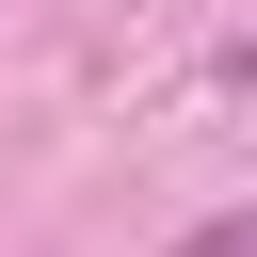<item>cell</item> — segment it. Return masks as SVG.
<instances>
[{"instance_id":"cell-1","label":"cell","mask_w":257,"mask_h":257,"mask_svg":"<svg viewBox=\"0 0 257 257\" xmlns=\"http://www.w3.org/2000/svg\"><path fill=\"white\" fill-rule=\"evenodd\" d=\"M177 257H241V225H193V241H177Z\"/></svg>"}]
</instances>
